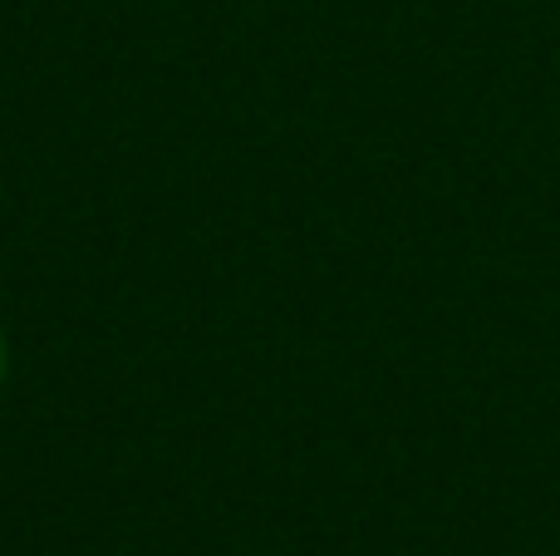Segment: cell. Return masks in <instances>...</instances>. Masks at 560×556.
<instances>
[{"instance_id":"6da1fadb","label":"cell","mask_w":560,"mask_h":556,"mask_svg":"<svg viewBox=\"0 0 560 556\" xmlns=\"http://www.w3.org/2000/svg\"><path fill=\"white\" fill-rule=\"evenodd\" d=\"M0 380H5V335H0Z\"/></svg>"}]
</instances>
